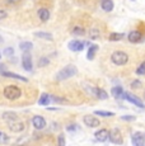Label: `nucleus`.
Listing matches in <instances>:
<instances>
[{
  "label": "nucleus",
  "instance_id": "obj_38",
  "mask_svg": "<svg viewBox=\"0 0 145 146\" xmlns=\"http://www.w3.org/2000/svg\"><path fill=\"white\" fill-rule=\"evenodd\" d=\"M0 43H3V37L0 36Z\"/></svg>",
  "mask_w": 145,
  "mask_h": 146
},
{
  "label": "nucleus",
  "instance_id": "obj_13",
  "mask_svg": "<svg viewBox=\"0 0 145 146\" xmlns=\"http://www.w3.org/2000/svg\"><path fill=\"white\" fill-rule=\"evenodd\" d=\"M141 38H143V35H141L139 31H131L129 33V36H127V40H129L131 43H138V42L141 41Z\"/></svg>",
  "mask_w": 145,
  "mask_h": 146
},
{
  "label": "nucleus",
  "instance_id": "obj_8",
  "mask_svg": "<svg viewBox=\"0 0 145 146\" xmlns=\"http://www.w3.org/2000/svg\"><path fill=\"white\" fill-rule=\"evenodd\" d=\"M84 42H82V41H79V40H72L69 42V44H68V47H69V50H71L72 52H80V51H83L84 50Z\"/></svg>",
  "mask_w": 145,
  "mask_h": 146
},
{
  "label": "nucleus",
  "instance_id": "obj_37",
  "mask_svg": "<svg viewBox=\"0 0 145 146\" xmlns=\"http://www.w3.org/2000/svg\"><path fill=\"white\" fill-rule=\"evenodd\" d=\"M4 69H5V66L3 65V64H0V71H3V70H4Z\"/></svg>",
  "mask_w": 145,
  "mask_h": 146
},
{
  "label": "nucleus",
  "instance_id": "obj_36",
  "mask_svg": "<svg viewBox=\"0 0 145 146\" xmlns=\"http://www.w3.org/2000/svg\"><path fill=\"white\" fill-rule=\"evenodd\" d=\"M7 12H5V10H0V21H1V19H4V18H7Z\"/></svg>",
  "mask_w": 145,
  "mask_h": 146
},
{
  "label": "nucleus",
  "instance_id": "obj_14",
  "mask_svg": "<svg viewBox=\"0 0 145 146\" xmlns=\"http://www.w3.org/2000/svg\"><path fill=\"white\" fill-rule=\"evenodd\" d=\"M9 128L13 131V132H22L24 130V125L21 121H13V122H9Z\"/></svg>",
  "mask_w": 145,
  "mask_h": 146
},
{
  "label": "nucleus",
  "instance_id": "obj_25",
  "mask_svg": "<svg viewBox=\"0 0 145 146\" xmlns=\"http://www.w3.org/2000/svg\"><path fill=\"white\" fill-rule=\"evenodd\" d=\"M94 114H96V116H99V117H113L115 116L113 112H106V111H96Z\"/></svg>",
  "mask_w": 145,
  "mask_h": 146
},
{
  "label": "nucleus",
  "instance_id": "obj_35",
  "mask_svg": "<svg viewBox=\"0 0 145 146\" xmlns=\"http://www.w3.org/2000/svg\"><path fill=\"white\" fill-rule=\"evenodd\" d=\"M122 121H127V122H130V121H135L136 117L135 116H122L121 117Z\"/></svg>",
  "mask_w": 145,
  "mask_h": 146
},
{
  "label": "nucleus",
  "instance_id": "obj_15",
  "mask_svg": "<svg viewBox=\"0 0 145 146\" xmlns=\"http://www.w3.org/2000/svg\"><path fill=\"white\" fill-rule=\"evenodd\" d=\"M111 94H112L116 99H125V92L121 86H115V88H112Z\"/></svg>",
  "mask_w": 145,
  "mask_h": 146
},
{
  "label": "nucleus",
  "instance_id": "obj_17",
  "mask_svg": "<svg viewBox=\"0 0 145 146\" xmlns=\"http://www.w3.org/2000/svg\"><path fill=\"white\" fill-rule=\"evenodd\" d=\"M38 18L41 19V22H47L50 19V12L46 8H41L38 10Z\"/></svg>",
  "mask_w": 145,
  "mask_h": 146
},
{
  "label": "nucleus",
  "instance_id": "obj_31",
  "mask_svg": "<svg viewBox=\"0 0 145 146\" xmlns=\"http://www.w3.org/2000/svg\"><path fill=\"white\" fill-rule=\"evenodd\" d=\"M57 146H66L65 136H64V135H59V137H57Z\"/></svg>",
  "mask_w": 145,
  "mask_h": 146
},
{
  "label": "nucleus",
  "instance_id": "obj_32",
  "mask_svg": "<svg viewBox=\"0 0 145 146\" xmlns=\"http://www.w3.org/2000/svg\"><path fill=\"white\" fill-rule=\"evenodd\" d=\"M8 141H9V137L0 131V144H8Z\"/></svg>",
  "mask_w": 145,
  "mask_h": 146
},
{
  "label": "nucleus",
  "instance_id": "obj_11",
  "mask_svg": "<svg viewBox=\"0 0 145 146\" xmlns=\"http://www.w3.org/2000/svg\"><path fill=\"white\" fill-rule=\"evenodd\" d=\"M84 123L88 126V127H92V128H94V127H98L99 126V119H97L96 117H93V116H90V114H87V116H84Z\"/></svg>",
  "mask_w": 145,
  "mask_h": 146
},
{
  "label": "nucleus",
  "instance_id": "obj_9",
  "mask_svg": "<svg viewBox=\"0 0 145 146\" xmlns=\"http://www.w3.org/2000/svg\"><path fill=\"white\" fill-rule=\"evenodd\" d=\"M94 137L97 139V141L104 142V141H107V140L110 139V131H108L107 128L98 130V131H96V133H94Z\"/></svg>",
  "mask_w": 145,
  "mask_h": 146
},
{
  "label": "nucleus",
  "instance_id": "obj_40",
  "mask_svg": "<svg viewBox=\"0 0 145 146\" xmlns=\"http://www.w3.org/2000/svg\"><path fill=\"white\" fill-rule=\"evenodd\" d=\"M132 1H134V0H132Z\"/></svg>",
  "mask_w": 145,
  "mask_h": 146
},
{
  "label": "nucleus",
  "instance_id": "obj_18",
  "mask_svg": "<svg viewBox=\"0 0 145 146\" xmlns=\"http://www.w3.org/2000/svg\"><path fill=\"white\" fill-rule=\"evenodd\" d=\"M51 100H52L51 95H49L47 93H43V94H41L40 99H38V104L40 106H49Z\"/></svg>",
  "mask_w": 145,
  "mask_h": 146
},
{
  "label": "nucleus",
  "instance_id": "obj_27",
  "mask_svg": "<svg viewBox=\"0 0 145 146\" xmlns=\"http://www.w3.org/2000/svg\"><path fill=\"white\" fill-rule=\"evenodd\" d=\"M50 64V60H49V57H41L40 60H38V66L40 67H43V66H47Z\"/></svg>",
  "mask_w": 145,
  "mask_h": 146
},
{
  "label": "nucleus",
  "instance_id": "obj_39",
  "mask_svg": "<svg viewBox=\"0 0 145 146\" xmlns=\"http://www.w3.org/2000/svg\"><path fill=\"white\" fill-rule=\"evenodd\" d=\"M0 58H1V52H0Z\"/></svg>",
  "mask_w": 145,
  "mask_h": 146
},
{
  "label": "nucleus",
  "instance_id": "obj_30",
  "mask_svg": "<svg viewBox=\"0 0 145 146\" xmlns=\"http://www.w3.org/2000/svg\"><path fill=\"white\" fill-rule=\"evenodd\" d=\"M66 130L69 131V132H75V131L80 130L79 125H76V123H72V125H69L68 127H66Z\"/></svg>",
  "mask_w": 145,
  "mask_h": 146
},
{
  "label": "nucleus",
  "instance_id": "obj_33",
  "mask_svg": "<svg viewBox=\"0 0 145 146\" xmlns=\"http://www.w3.org/2000/svg\"><path fill=\"white\" fill-rule=\"evenodd\" d=\"M136 74H138V75H145V62H143L140 66L138 67V70H136Z\"/></svg>",
  "mask_w": 145,
  "mask_h": 146
},
{
  "label": "nucleus",
  "instance_id": "obj_2",
  "mask_svg": "<svg viewBox=\"0 0 145 146\" xmlns=\"http://www.w3.org/2000/svg\"><path fill=\"white\" fill-rule=\"evenodd\" d=\"M111 61L117 66L126 65L127 61H129V55L124 51H115L111 55Z\"/></svg>",
  "mask_w": 145,
  "mask_h": 146
},
{
  "label": "nucleus",
  "instance_id": "obj_10",
  "mask_svg": "<svg viewBox=\"0 0 145 146\" xmlns=\"http://www.w3.org/2000/svg\"><path fill=\"white\" fill-rule=\"evenodd\" d=\"M32 123L36 130H42V128L46 127V119L42 116H35L32 118Z\"/></svg>",
  "mask_w": 145,
  "mask_h": 146
},
{
  "label": "nucleus",
  "instance_id": "obj_16",
  "mask_svg": "<svg viewBox=\"0 0 145 146\" xmlns=\"http://www.w3.org/2000/svg\"><path fill=\"white\" fill-rule=\"evenodd\" d=\"M113 7H115V4L112 0H102L101 1V8L104 12H112Z\"/></svg>",
  "mask_w": 145,
  "mask_h": 146
},
{
  "label": "nucleus",
  "instance_id": "obj_20",
  "mask_svg": "<svg viewBox=\"0 0 145 146\" xmlns=\"http://www.w3.org/2000/svg\"><path fill=\"white\" fill-rule=\"evenodd\" d=\"M3 119L8 121V123H9V122L18 119V116H17L14 112H5V113H3Z\"/></svg>",
  "mask_w": 145,
  "mask_h": 146
},
{
  "label": "nucleus",
  "instance_id": "obj_21",
  "mask_svg": "<svg viewBox=\"0 0 145 146\" xmlns=\"http://www.w3.org/2000/svg\"><path fill=\"white\" fill-rule=\"evenodd\" d=\"M19 48H21L23 52L31 51V50L33 48V43H32V42H29V41H23V42H21V43H19Z\"/></svg>",
  "mask_w": 145,
  "mask_h": 146
},
{
  "label": "nucleus",
  "instance_id": "obj_22",
  "mask_svg": "<svg viewBox=\"0 0 145 146\" xmlns=\"http://www.w3.org/2000/svg\"><path fill=\"white\" fill-rule=\"evenodd\" d=\"M36 37L38 38H42V40H46V41H52L54 37H52L51 33H47V32H36L35 33Z\"/></svg>",
  "mask_w": 145,
  "mask_h": 146
},
{
  "label": "nucleus",
  "instance_id": "obj_3",
  "mask_svg": "<svg viewBox=\"0 0 145 146\" xmlns=\"http://www.w3.org/2000/svg\"><path fill=\"white\" fill-rule=\"evenodd\" d=\"M21 95H22L21 88H18V86H15V85H8L7 88L4 89V97L9 100L18 99Z\"/></svg>",
  "mask_w": 145,
  "mask_h": 146
},
{
  "label": "nucleus",
  "instance_id": "obj_23",
  "mask_svg": "<svg viewBox=\"0 0 145 146\" xmlns=\"http://www.w3.org/2000/svg\"><path fill=\"white\" fill-rule=\"evenodd\" d=\"M96 97L98 98V99H101V100H104V99H107V98H108V94H107V92L103 90V89L97 88V90H96Z\"/></svg>",
  "mask_w": 145,
  "mask_h": 146
},
{
  "label": "nucleus",
  "instance_id": "obj_29",
  "mask_svg": "<svg viewBox=\"0 0 145 146\" xmlns=\"http://www.w3.org/2000/svg\"><path fill=\"white\" fill-rule=\"evenodd\" d=\"M89 36H90L92 40H97V38H99V31L96 29V28H93V29L89 32Z\"/></svg>",
  "mask_w": 145,
  "mask_h": 146
},
{
  "label": "nucleus",
  "instance_id": "obj_5",
  "mask_svg": "<svg viewBox=\"0 0 145 146\" xmlns=\"http://www.w3.org/2000/svg\"><path fill=\"white\" fill-rule=\"evenodd\" d=\"M110 141L115 145H121L122 142H124L122 135L120 132L118 128H113V130L110 131Z\"/></svg>",
  "mask_w": 145,
  "mask_h": 146
},
{
  "label": "nucleus",
  "instance_id": "obj_1",
  "mask_svg": "<svg viewBox=\"0 0 145 146\" xmlns=\"http://www.w3.org/2000/svg\"><path fill=\"white\" fill-rule=\"evenodd\" d=\"M76 72H78L76 66L75 65H68V66L64 67V69H61L60 71L56 74L55 78H56V80H66V79H69V78L74 76Z\"/></svg>",
  "mask_w": 145,
  "mask_h": 146
},
{
  "label": "nucleus",
  "instance_id": "obj_24",
  "mask_svg": "<svg viewBox=\"0 0 145 146\" xmlns=\"http://www.w3.org/2000/svg\"><path fill=\"white\" fill-rule=\"evenodd\" d=\"M124 37H125L124 33H111L108 40L110 41H121Z\"/></svg>",
  "mask_w": 145,
  "mask_h": 146
},
{
  "label": "nucleus",
  "instance_id": "obj_12",
  "mask_svg": "<svg viewBox=\"0 0 145 146\" xmlns=\"http://www.w3.org/2000/svg\"><path fill=\"white\" fill-rule=\"evenodd\" d=\"M0 74L5 78H12V79H15V80H21V81H24V83H28V79L26 76H22L19 74H14V72H10V71H0Z\"/></svg>",
  "mask_w": 145,
  "mask_h": 146
},
{
  "label": "nucleus",
  "instance_id": "obj_26",
  "mask_svg": "<svg viewBox=\"0 0 145 146\" xmlns=\"http://www.w3.org/2000/svg\"><path fill=\"white\" fill-rule=\"evenodd\" d=\"M72 35H75V36H83V35H85V31L83 29L82 27H74V28H72Z\"/></svg>",
  "mask_w": 145,
  "mask_h": 146
},
{
  "label": "nucleus",
  "instance_id": "obj_34",
  "mask_svg": "<svg viewBox=\"0 0 145 146\" xmlns=\"http://www.w3.org/2000/svg\"><path fill=\"white\" fill-rule=\"evenodd\" d=\"M141 81L140 80H134L132 83H131V88L132 89H139V88H141Z\"/></svg>",
  "mask_w": 145,
  "mask_h": 146
},
{
  "label": "nucleus",
  "instance_id": "obj_28",
  "mask_svg": "<svg viewBox=\"0 0 145 146\" xmlns=\"http://www.w3.org/2000/svg\"><path fill=\"white\" fill-rule=\"evenodd\" d=\"M3 55L7 56V57H10V56L14 55V48H13V47H7V48H4V51H3Z\"/></svg>",
  "mask_w": 145,
  "mask_h": 146
},
{
  "label": "nucleus",
  "instance_id": "obj_7",
  "mask_svg": "<svg viewBox=\"0 0 145 146\" xmlns=\"http://www.w3.org/2000/svg\"><path fill=\"white\" fill-rule=\"evenodd\" d=\"M132 146H145V135L141 132H135L131 136Z\"/></svg>",
  "mask_w": 145,
  "mask_h": 146
},
{
  "label": "nucleus",
  "instance_id": "obj_6",
  "mask_svg": "<svg viewBox=\"0 0 145 146\" xmlns=\"http://www.w3.org/2000/svg\"><path fill=\"white\" fill-rule=\"evenodd\" d=\"M125 99H126L127 102L132 103L134 106L139 107V108H144V107H145V104L143 103V100L139 99V98L136 97V95H134L132 93H129V92H125Z\"/></svg>",
  "mask_w": 145,
  "mask_h": 146
},
{
  "label": "nucleus",
  "instance_id": "obj_4",
  "mask_svg": "<svg viewBox=\"0 0 145 146\" xmlns=\"http://www.w3.org/2000/svg\"><path fill=\"white\" fill-rule=\"evenodd\" d=\"M22 66L27 71H32L33 62H32V56H31L29 51L23 52V56H22Z\"/></svg>",
  "mask_w": 145,
  "mask_h": 146
},
{
  "label": "nucleus",
  "instance_id": "obj_19",
  "mask_svg": "<svg viewBox=\"0 0 145 146\" xmlns=\"http://www.w3.org/2000/svg\"><path fill=\"white\" fill-rule=\"evenodd\" d=\"M98 48H99V47L97 46V44H90V46H89L88 52H87L88 60H93L94 56H96V53H97V51H98Z\"/></svg>",
  "mask_w": 145,
  "mask_h": 146
}]
</instances>
